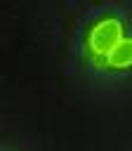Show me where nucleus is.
Listing matches in <instances>:
<instances>
[{
	"mask_svg": "<svg viewBox=\"0 0 132 151\" xmlns=\"http://www.w3.org/2000/svg\"><path fill=\"white\" fill-rule=\"evenodd\" d=\"M120 40H123V24L113 17L101 19L97 26H92L87 35V50L90 54H108Z\"/></svg>",
	"mask_w": 132,
	"mask_h": 151,
	"instance_id": "obj_1",
	"label": "nucleus"
},
{
	"mask_svg": "<svg viewBox=\"0 0 132 151\" xmlns=\"http://www.w3.org/2000/svg\"><path fill=\"white\" fill-rule=\"evenodd\" d=\"M108 68H127L132 66V38H123L108 54Z\"/></svg>",
	"mask_w": 132,
	"mask_h": 151,
	"instance_id": "obj_2",
	"label": "nucleus"
},
{
	"mask_svg": "<svg viewBox=\"0 0 132 151\" xmlns=\"http://www.w3.org/2000/svg\"><path fill=\"white\" fill-rule=\"evenodd\" d=\"M90 61H92V66H97V68H106V66H108L106 54H90Z\"/></svg>",
	"mask_w": 132,
	"mask_h": 151,
	"instance_id": "obj_3",
	"label": "nucleus"
}]
</instances>
